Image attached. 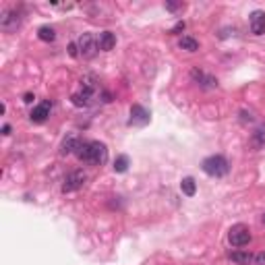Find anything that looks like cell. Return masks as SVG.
<instances>
[{
	"label": "cell",
	"mask_w": 265,
	"mask_h": 265,
	"mask_svg": "<svg viewBox=\"0 0 265 265\" xmlns=\"http://www.w3.org/2000/svg\"><path fill=\"white\" fill-rule=\"evenodd\" d=\"M68 54H71L73 58H77L79 56V46L77 44H68Z\"/></svg>",
	"instance_id": "44dd1931"
},
{
	"label": "cell",
	"mask_w": 265,
	"mask_h": 265,
	"mask_svg": "<svg viewBox=\"0 0 265 265\" xmlns=\"http://www.w3.org/2000/svg\"><path fill=\"white\" fill-rule=\"evenodd\" d=\"M201 170L212 178H222L228 174L230 166H228V159L224 156H210L201 162Z\"/></svg>",
	"instance_id": "3957f363"
},
{
	"label": "cell",
	"mask_w": 265,
	"mask_h": 265,
	"mask_svg": "<svg viewBox=\"0 0 265 265\" xmlns=\"http://www.w3.org/2000/svg\"><path fill=\"white\" fill-rule=\"evenodd\" d=\"M21 25V13L17 8H8L2 13V17H0V27H2L4 31H15L17 27Z\"/></svg>",
	"instance_id": "52a82bcc"
},
{
	"label": "cell",
	"mask_w": 265,
	"mask_h": 265,
	"mask_svg": "<svg viewBox=\"0 0 265 265\" xmlns=\"http://www.w3.org/2000/svg\"><path fill=\"white\" fill-rule=\"evenodd\" d=\"M77 46H79V54H81L83 58H94L96 52L100 50V46H98V38L94 36V33H83V36L79 38Z\"/></svg>",
	"instance_id": "8992f818"
},
{
	"label": "cell",
	"mask_w": 265,
	"mask_h": 265,
	"mask_svg": "<svg viewBox=\"0 0 265 265\" xmlns=\"http://www.w3.org/2000/svg\"><path fill=\"white\" fill-rule=\"evenodd\" d=\"M102 94H104V91L100 89L98 79L91 77V75H87V77L81 79V89L75 91V94L71 96V102L75 104L77 108H87V106H91V104L96 102V98L102 96Z\"/></svg>",
	"instance_id": "7a4b0ae2"
},
{
	"label": "cell",
	"mask_w": 265,
	"mask_h": 265,
	"mask_svg": "<svg viewBox=\"0 0 265 265\" xmlns=\"http://www.w3.org/2000/svg\"><path fill=\"white\" fill-rule=\"evenodd\" d=\"M75 156L85 164L102 166V164H106V159H108V147L102 141H79Z\"/></svg>",
	"instance_id": "6da1fadb"
},
{
	"label": "cell",
	"mask_w": 265,
	"mask_h": 265,
	"mask_svg": "<svg viewBox=\"0 0 265 265\" xmlns=\"http://www.w3.org/2000/svg\"><path fill=\"white\" fill-rule=\"evenodd\" d=\"M261 220H263V224H265V213H263V217H261Z\"/></svg>",
	"instance_id": "484cf974"
},
{
	"label": "cell",
	"mask_w": 265,
	"mask_h": 265,
	"mask_svg": "<svg viewBox=\"0 0 265 265\" xmlns=\"http://www.w3.org/2000/svg\"><path fill=\"white\" fill-rule=\"evenodd\" d=\"M38 38H40L42 42H54V40H56V31H54V27H50V25H44V27L38 29Z\"/></svg>",
	"instance_id": "e0dca14e"
},
{
	"label": "cell",
	"mask_w": 265,
	"mask_h": 265,
	"mask_svg": "<svg viewBox=\"0 0 265 265\" xmlns=\"http://www.w3.org/2000/svg\"><path fill=\"white\" fill-rule=\"evenodd\" d=\"M180 8H184L182 2H166V10H172V13H174V10H180Z\"/></svg>",
	"instance_id": "ffe728a7"
},
{
	"label": "cell",
	"mask_w": 265,
	"mask_h": 265,
	"mask_svg": "<svg viewBox=\"0 0 265 265\" xmlns=\"http://www.w3.org/2000/svg\"><path fill=\"white\" fill-rule=\"evenodd\" d=\"M255 265H265V253H259V255H255Z\"/></svg>",
	"instance_id": "603a6c76"
},
{
	"label": "cell",
	"mask_w": 265,
	"mask_h": 265,
	"mask_svg": "<svg viewBox=\"0 0 265 265\" xmlns=\"http://www.w3.org/2000/svg\"><path fill=\"white\" fill-rule=\"evenodd\" d=\"M230 259H232L236 265H251V263H255V255H251V253H247V251L230 253Z\"/></svg>",
	"instance_id": "4fadbf2b"
},
{
	"label": "cell",
	"mask_w": 265,
	"mask_h": 265,
	"mask_svg": "<svg viewBox=\"0 0 265 265\" xmlns=\"http://www.w3.org/2000/svg\"><path fill=\"white\" fill-rule=\"evenodd\" d=\"M228 240H230V245L232 247H247L251 243V230L249 226L245 224H236L228 230Z\"/></svg>",
	"instance_id": "277c9868"
},
{
	"label": "cell",
	"mask_w": 265,
	"mask_h": 265,
	"mask_svg": "<svg viewBox=\"0 0 265 265\" xmlns=\"http://www.w3.org/2000/svg\"><path fill=\"white\" fill-rule=\"evenodd\" d=\"M249 27H251V33L263 36L265 33V10H253L249 15Z\"/></svg>",
	"instance_id": "ba28073f"
},
{
	"label": "cell",
	"mask_w": 265,
	"mask_h": 265,
	"mask_svg": "<svg viewBox=\"0 0 265 265\" xmlns=\"http://www.w3.org/2000/svg\"><path fill=\"white\" fill-rule=\"evenodd\" d=\"M149 122V112L139 106V104H135V106H131V120L129 124H135V126H145Z\"/></svg>",
	"instance_id": "30bf717a"
},
{
	"label": "cell",
	"mask_w": 265,
	"mask_h": 265,
	"mask_svg": "<svg viewBox=\"0 0 265 265\" xmlns=\"http://www.w3.org/2000/svg\"><path fill=\"white\" fill-rule=\"evenodd\" d=\"M85 180H87V174H85L83 170L68 172V174L64 176V180H62V193H75L79 189H83Z\"/></svg>",
	"instance_id": "5b68a950"
},
{
	"label": "cell",
	"mask_w": 265,
	"mask_h": 265,
	"mask_svg": "<svg viewBox=\"0 0 265 265\" xmlns=\"http://www.w3.org/2000/svg\"><path fill=\"white\" fill-rule=\"evenodd\" d=\"M2 135H10V124H4L2 126Z\"/></svg>",
	"instance_id": "d4e9b609"
},
{
	"label": "cell",
	"mask_w": 265,
	"mask_h": 265,
	"mask_svg": "<svg viewBox=\"0 0 265 265\" xmlns=\"http://www.w3.org/2000/svg\"><path fill=\"white\" fill-rule=\"evenodd\" d=\"M33 100H36V98H33V94H25V96H23V102H25V104H31Z\"/></svg>",
	"instance_id": "cb8c5ba5"
},
{
	"label": "cell",
	"mask_w": 265,
	"mask_h": 265,
	"mask_svg": "<svg viewBox=\"0 0 265 265\" xmlns=\"http://www.w3.org/2000/svg\"><path fill=\"white\" fill-rule=\"evenodd\" d=\"M180 191L187 195V197H195V193H197V182H195V178L187 176V178H182L180 182Z\"/></svg>",
	"instance_id": "9a60e30c"
},
{
	"label": "cell",
	"mask_w": 265,
	"mask_h": 265,
	"mask_svg": "<svg viewBox=\"0 0 265 265\" xmlns=\"http://www.w3.org/2000/svg\"><path fill=\"white\" fill-rule=\"evenodd\" d=\"M193 75V79L197 81L201 87H205V89H212V87H217V79H213V77H210V75H205V73H201V71H195L191 73Z\"/></svg>",
	"instance_id": "7c38bea8"
},
{
	"label": "cell",
	"mask_w": 265,
	"mask_h": 265,
	"mask_svg": "<svg viewBox=\"0 0 265 265\" xmlns=\"http://www.w3.org/2000/svg\"><path fill=\"white\" fill-rule=\"evenodd\" d=\"M178 46L182 50H187V52H197L199 50V42L195 40V38H189V36H184L180 42H178Z\"/></svg>",
	"instance_id": "2e32d148"
},
{
	"label": "cell",
	"mask_w": 265,
	"mask_h": 265,
	"mask_svg": "<svg viewBox=\"0 0 265 265\" xmlns=\"http://www.w3.org/2000/svg\"><path fill=\"white\" fill-rule=\"evenodd\" d=\"M79 141H81V139H77L75 135H68L66 139L62 141V145H60V156H68V154H75V149H77Z\"/></svg>",
	"instance_id": "5bb4252c"
},
{
	"label": "cell",
	"mask_w": 265,
	"mask_h": 265,
	"mask_svg": "<svg viewBox=\"0 0 265 265\" xmlns=\"http://www.w3.org/2000/svg\"><path fill=\"white\" fill-rule=\"evenodd\" d=\"M180 31H184V21H178L176 25L170 29V33H180Z\"/></svg>",
	"instance_id": "7402d4cb"
},
{
	"label": "cell",
	"mask_w": 265,
	"mask_h": 265,
	"mask_svg": "<svg viewBox=\"0 0 265 265\" xmlns=\"http://www.w3.org/2000/svg\"><path fill=\"white\" fill-rule=\"evenodd\" d=\"M253 145L255 147H263L265 145V126H261V129L255 131V135H253Z\"/></svg>",
	"instance_id": "d6986e66"
},
{
	"label": "cell",
	"mask_w": 265,
	"mask_h": 265,
	"mask_svg": "<svg viewBox=\"0 0 265 265\" xmlns=\"http://www.w3.org/2000/svg\"><path fill=\"white\" fill-rule=\"evenodd\" d=\"M98 46L102 52H110L114 46H116V36H114L112 31H102L98 36Z\"/></svg>",
	"instance_id": "8fae6325"
},
{
	"label": "cell",
	"mask_w": 265,
	"mask_h": 265,
	"mask_svg": "<svg viewBox=\"0 0 265 265\" xmlns=\"http://www.w3.org/2000/svg\"><path fill=\"white\" fill-rule=\"evenodd\" d=\"M131 166V159L129 156H118L116 159H114V172H118V174H122V172H126Z\"/></svg>",
	"instance_id": "ac0fdd59"
},
{
	"label": "cell",
	"mask_w": 265,
	"mask_h": 265,
	"mask_svg": "<svg viewBox=\"0 0 265 265\" xmlns=\"http://www.w3.org/2000/svg\"><path fill=\"white\" fill-rule=\"evenodd\" d=\"M50 112H52V104H50V102H42V104H38V106L31 110L29 118H31V122L42 124V122H46V120H48Z\"/></svg>",
	"instance_id": "9c48e42d"
}]
</instances>
